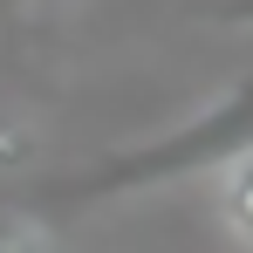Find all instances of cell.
<instances>
[{
  "label": "cell",
  "mask_w": 253,
  "mask_h": 253,
  "mask_svg": "<svg viewBox=\"0 0 253 253\" xmlns=\"http://www.w3.org/2000/svg\"><path fill=\"white\" fill-rule=\"evenodd\" d=\"M219 212H226V233L253 253V151L219 171Z\"/></svg>",
  "instance_id": "cell-1"
}]
</instances>
